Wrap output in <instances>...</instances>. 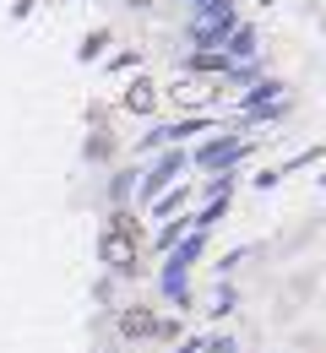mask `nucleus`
<instances>
[{"mask_svg":"<svg viewBox=\"0 0 326 353\" xmlns=\"http://www.w3.org/2000/svg\"><path fill=\"white\" fill-rule=\"evenodd\" d=\"M103 256H109V261H131V256H136V228L125 218H114L109 239H103Z\"/></svg>","mask_w":326,"mask_h":353,"instance_id":"nucleus-1","label":"nucleus"},{"mask_svg":"<svg viewBox=\"0 0 326 353\" xmlns=\"http://www.w3.org/2000/svg\"><path fill=\"white\" fill-rule=\"evenodd\" d=\"M131 103H136V109H147V103H152V88H147V82H136V92H131Z\"/></svg>","mask_w":326,"mask_h":353,"instance_id":"nucleus-2","label":"nucleus"}]
</instances>
